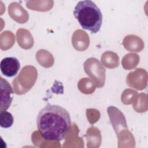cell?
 I'll return each mask as SVG.
<instances>
[{"instance_id":"cell-4","label":"cell","mask_w":148,"mask_h":148,"mask_svg":"<svg viewBox=\"0 0 148 148\" xmlns=\"http://www.w3.org/2000/svg\"><path fill=\"white\" fill-rule=\"evenodd\" d=\"M13 94L12 87L7 80L1 77V112L6 111L10 106Z\"/></svg>"},{"instance_id":"cell-2","label":"cell","mask_w":148,"mask_h":148,"mask_svg":"<svg viewBox=\"0 0 148 148\" xmlns=\"http://www.w3.org/2000/svg\"><path fill=\"white\" fill-rule=\"evenodd\" d=\"M73 15L83 29L95 34L101 28L102 14L97 5L90 0L80 1L74 8Z\"/></svg>"},{"instance_id":"cell-5","label":"cell","mask_w":148,"mask_h":148,"mask_svg":"<svg viewBox=\"0 0 148 148\" xmlns=\"http://www.w3.org/2000/svg\"><path fill=\"white\" fill-rule=\"evenodd\" d=\"M13 123V117L12 114L8 112L4 111L1 112L0 125L4 128L10 127Z\"/></svg>"},{"instance_id":"cell-1","label":"cell","mask_w":148,"mask_h":148,"mask_svg":"<svg viewBox=\"0 0 148 148\" xmlns=\"http://www.w3.org/2000/svg\"><path fill=\"white\" fill-rule=\"evenodd\" d=\"M36 124L44 139L60 141L70 130L71 120L69 113L65 108L59 105L48 104L38 113Z\"/></svg>"},{"instance_id":"cell-3","label":"cell","mask_w":148,"mask_h":148,"mask_svg":"<svg viewBox=\"0 0 148 148\" xmlns=\"http://www.w3.org/2000/svg\"><path fill=\"white\" fill-rule=\"evenodd\" d=\"M0 68L3 75L11 77L17 74L20 68V64L16 57H6L1 60Z\"/></svg>"}]
</instances>
